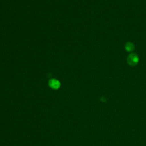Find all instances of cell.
I'll list each match as a JSON object with an SVG mask.
<instances>
[{
  "label": "cell",
  "instance_id": "1",
  "mask_svg": "<svg viewBox=\"0 0 146 146\" xmlns=\"http://www.w3.org/2000/svg\"><path fill=\"white\" fill-rule=\"evenodd\" d=\"M139 62L138 56L134 53L130 54L127 57V63L131 66H136Z\"/></svg>",
  "mask_w": 146,
  "mask_h": 146
},
{
  "label": "cell",
  "instance_id": "2",
  "mask_svg": "<svg viewBox=\"0 0 146 146\" xmlns=\"http://www.w3.org/2000/svg\"><path fill=\"white\" fill-rule=\"evenodd\" d=\"M50 86L53 89H58L60 87V83L56 79H52L49 82Z\"/></svg>",
  "mask_w": 146,
  "mask_h": 146
},
{
  "label": "cell",
  "instance_id": "3",
  "mask_svg": "<svg viewBox=\"0 0 146 146\" xmlns=\"http://www.w3.org/2000/svg\"><path fill=\"white\" fill-rule=\"evenodd\" d=\"M125 48L128 52H132L135 49V46L132 43L127 42L125 45Z\"/></svg>",
  "mask_w": 146,
  "mask_h": 146
}]
</instances>
